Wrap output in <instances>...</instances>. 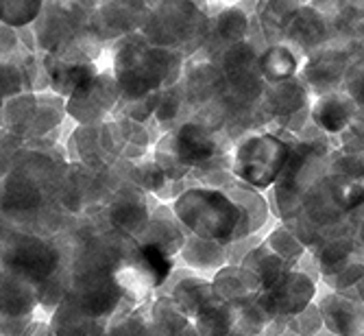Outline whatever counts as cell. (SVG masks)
Masks as SVG:
<instances>
[{"label": "cell", "instance_id": "obj_9", "mask_svg": "<svg viewBox=\"0 0 364 336\" xmlns=\"http://www.w3.org/2000/svg\"><path fill=\"white\" fill-rule=\"evenodd\" d=\"M140 336H201L194 323L181 313L171 295L157 297L144 306Z\"/></svg>", "mask_w": 364, "mask_h": 336}, {"label": "cell", "instance_id": "obj_6", "mask_svg": "<svg viewBox=\"0 0 364 336\" xmlns=\"http://www.w3.org/2000/svg\"><path fill=\"white\" fill-rule=\"evenodd\" d=\"M364 61V44L347 38L336 46L318 48L306 65V81L321 94H334L347 75Z\"/></svg>", "mask_w": 364, "mask_h": 336}, {"label": "cell", "instance_id": "obj_11", "mask_svg": "<svg viewBox=\"0 0 364 336\" xmlns=\"http://www.w3.org/2000/svg\"><path fill=\"white\" fill-rule=\"evenodd\" d=\"M358 112L360 107L349 94L334 92L318 96V100L312 105V120L325 133H345L355 120Z\"/></svg>", "mask_w": 364, "mask_h": 336}, {"label": "cell", "instance_id": "obj_12", "mask_svg": "<svg viewBox=\"0 0 364 336\" xmlns=\"http://www.w3.org/2000/svg\"><path fill=\"white\" fill-rule=\"evenodd\" d=\"M214 293L225 299L227 304H236V301L255 297L262 293V282L257 275L245 266H225L216 273L214 282Z\"/></svg>", "mask_w": 364, "mask_h": 336}, {"label": "cell", "instance_id": "obj_21", "mask_svg": "<svg viewBox=\"0 0 364 336\" xmlns=\"http://www.w3.org/2000/svg\"><path fill=\"white\" fill-rule=\"evenodd\" d=\"M345 88H347V94L355 100V105L360 110H364V61L358 63L355 68L347 75Z\"/></svg>", "mask_w": 364, "mask_h": 336}, {"label": "cell", "instance_id": "obj_18", "mask_svg": "<svg viewBox=\"0 0 364 336\" xmlns=\"http://www.w3.org/2000/svg\"><path fill=\"white\" fill-rule=\"evenodd\" d=\"M267 247L273 249L279 258H284V260L290 262L292 266L301 260V256H304V251H306V247L301 245V241L296 238L290 229H284V227H279V229H275V231L271 233L269 241H267Z\"/></svg>", "mask_w": 364, "mask_h": 336}, {"label": "cell", "instance_id": "obj_22", "mask_svg": "<svg viewBox=\"0 0 364 336\" xmlns=\"http://www.w3.org/2000/svg\"><path fill=\"white\" fill-rule=\"evenodd\" d=\"M343 295L349 297V299H353V301H360V304H364V278L358 284H353L351 288L343 290Z\"/></svg>", "mask_w": 364, "mask_h": 336}, {"label": "cell", "instance_id": "obj_24", "mask_svg": "<svg viewBox=\"0 0 364 336\" xmlns=\"http://www.w3.org/2000/svg\"><path fill=\"white\" fill-rule=\"evenodd\" d=\"M227 336H245V334H240V332H229Z\"/></svg>", "mask_w": 364, "mask_h": 336}, {"label": "cell", "instance_id": "obj_20", "mask_svg": "<svg viewBox=\"0 0 364 336\" xmlns=\"http://www.w3.org/2000/svg\"><path fill=\"white\" fill-rule=\"evenodd\" d=\"M144 321V308H136L131 315L116 319L103 336H140Z\"/></svg>", "mask_w": 364, "mask_h": 336}, {"label": "cell", "instance_id": "obj_17", "mask_svg": "<svg viewBox=\"0 0 364 336\" xmlns=\"http://www.w3.org/2000/svg\"><path fill=\"white\" fill-rule=\"evenodd\" d=\"M259 68H262V75L267 77V81L271 85L284 83V81H290V77L296 70V57L286 46H273V48L267 51V55L262 57Z\"/></svg>", "mask_w": 364, "mask_h": 336}, {"label": "cell", "instance_id": "obj_23", "mask_svg": "<svg viewBox=\"0 0 364 336\" xmlns=\"http://www.w3.org/2000/svg\"><path fill=\"white\" fill-rule=\"evenodd\" d=\"M358 241H360V245L364 247V223H362L360 229H358Z\"/></svg>", "mask_w": 364, "mask_h": 336}, {"label": "cell", "instance_id": "obj_15", "mask_svg": "<svg viewBox=\"0 0 364 336\" xmlns=\"http://www.w3.org/2000/svg\"><path fill=\"white\" fill-rule=\"evenodd\" d=\"M308 103L306 96V88L299 81H284V83H275L269 92H267V107L275 114V116H290L301 112Z\"/></svg>", "mask_w": 364, "mask_h": 336}, {"label": "cell", "instance_id": "obj_4", "mask_svg": "<svg viewBox=\"0 0 364 336\" xmlns=\"http://www.w3.org/2000/svg\"><path fill=\"white\" fill-rule=\"evenodd\" d=\"M290 147L277 136H249L238 149L231 173L253 188H269L284 171Z\"/></svg>", "mask_w": 364, "mask_h": 336}, {"label": "cell", "instance_id": "obj_13", "mask_svg": "<svg viewBox=\"0 0 364 336\" xmlns=\"http://www.w3.org/2000/svg\"><path fill=\"white\" fill-rule=\"evenodd\" d=\"M249 271H253L257 275V280L262 282V290L273 286L284 273L294 271V266L290 262H286L284 258H279L273 249H269L267 245H259L253 251H249L242 258V264Z\"/></svg>", "mask_w": 364, "mask_h": 336}, {"label": "cell", "instance_id": "obj_3", "mask_svg": "<svg viewBox=\"0 0 364 336\" xmlns=\"http://www.w3.org/2000/svg\"><path fill=\"white\" fill-rule=\"evenodd\" d=\"M177 65V55L161 48H136L124 42L116 55L118 85L129 96H144L157 88L166 73Z\"/></svg>", "mask_w": 364, "mask_h": 336}, {"label": "cell", "instance_id": "obj_25", "mask_svg": "<svg viewBox=\"0 0 364 336\" xmlns=\"http://www.w3.org/2000/svg\"><path fill=\"white\" fill-rule=\"evenodd\" d=\"M362 336H364V334H362Z\"/></svg>", "mask_w": 364, "mask_h": 336}, {"label": "cell", "instance_id": "obj_8", "mask_svg": "<svg viewBox=\"0 0 364 336\" xmlns=\"http://www.w3.org/2000/svg\"><path fill=\"white\" fill-rule=\"evenodd\" d=\"M314 293H316L314 282L306 273L288 271L273 286L259 293V304L267 308L273 321L288 323L312 304Z\"/></svg>", "mask_w": 364, "mask_h": 336}, {"label": "cell", "instance_id": "obj_19", "mask_svg": "<svg viewBox=\"0 0 364 336\" xmlns=\"http://www.w3.org/2000/svg\"><path fill=\"white\" fill-rule=\"evenodd\" d=\"M321 323H323V317H321L318 306L310 304L301 315H296L294 319L288 321V330L294 332L296 336H314L321 330Z\"/></svg>", "mask_w": 364, "mask_h": 336}, {"label": "cell", "instance_id": "obj_1", "mask_svg": "<svg viewBox=\"0 0 364 336\" xmlns=\"http://www.w3.org/2000/svg\"><path fill=\"white\" fill-rule=\"evenodd\" d=\"M3 243V271L31 282L40 293V306L57 310L70 286L59 247L28 231H7Z\"/></svg>", "mask_w": 364, "mask_h": 336}, {"label": "cell", "instance_id": "obj_16", "mask_svg": "<svg viewBox=\"0 0 364 336\" xmlns=\"http://www.w3.org/2000/svg\"><path fill=\"white\" fill-rule=\"evenodd\" d=\"M181 258L190 266L198 268V271H212V268H218L227 260L223 245L198 238V236H192L190 241H186L181 249Z\"/></svg>", "mask_w": 364, "mask_h": 336}, {"label": "cell", "instance_id": "obj_14", "mask_svg": "<svg viewBox=\"0 0 364 336\" xmlns=\"http://www.w3.org/2000/svg\"><path fill=\"white\" fill-rule=\"evenodd\" d=\"M214 286L212 282H205V280H198V278H186L181 280L171 297L175 299V304L181 308V313L194 323V319L201 315V310L210 304L214 299Z\"/></svg>", "mask_w": 364, "mask_h": 336}, {"label": "cell", "instance_id": "obj_2", "mask_svg": "<svg viewBox=\"0 0 364 336\" xmlns=\"http://www.w3.org/2000/svg\"><path fill=\"white\" fill-rule=\"evenodd\" d=\"M175 214L194 236L218 245L242 238L253 231L245 206L214 188L186 190L175 201Z\"/></svg>", "mask_w": 364, "mask_h": 336}, {"label": "cell", "instance_id": "obj_5", "mask_svg": "<svg viewBox=\"0 0 364 336\" xmlns=\"http://www.w3.org/2000/svg\"><path fill=\"white\" fill-rule=\"evenodd\" d=\"M157 166L164 175L181 177L186 168L203 164L216 155V140L203 125L186 122L173 136L159 142Z\"/></svg>", "mask_w": 364, "mask_h": 336}, {"label": "cell", "instance_id": "obj_10", "mask_svg": "<svg viewBox=\"0 0 364 336\" xmlns=\"http://www.w3.org/2000/svg\"><path fill=\"white\" fill-rule=\"evenodd\" d=\"M318 310L325 327L336 336L364 334V304L345 297L343 293H329L318 301Z\"/></svg>", "mask_w": 364, "mask_h": 336}, {"label": "cell", "instance_id": "obj_7", "mask_svg": "<svg viewBox=\"0 0 364 336\" xmlns=\"http://www.w3.org/2000/svg\"><path fill=\"white\" fill-rule=\"evenodd\" d=\"M316 266L325 282L343 293L364 278V247L358 236H343L314 251Z\"/></svg>", "mask_w": 364, "mask_h": 336}]
</instances>
